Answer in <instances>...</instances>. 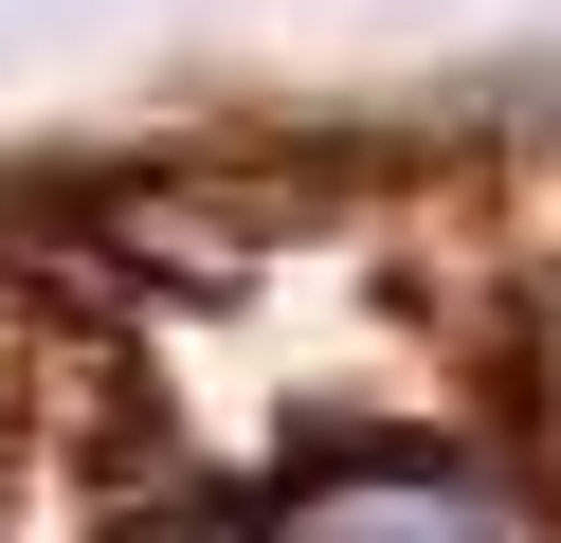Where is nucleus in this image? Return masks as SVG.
<instances>
[{"instance_id":"f257e3e1","label":"nucleus","mask_w":561,"mask_h":543,"mask_svg":"<svg viewBox=\"0 0 561 543\" xmlns=\"http://www.w3.org/2000/svg\"><path fill=\"white\" fill-rule=\"evenodd\" d=\"M146 543H218V525H146Z\"/></svg>"}]
</instances>
